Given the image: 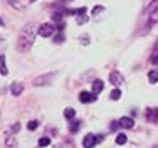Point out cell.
I'll return each mask as SVG.
<instances>
[{
    "mask_svg": "<svg viewBox=\"0 0 158 148\" xmlns=\"http://www.w3.org/2000/svg\"><path fill=\"white\" fill-rule=\"evenodd\" d=\"M39 34V25L31 22V24H25L24 27L20 29V34H19V39H17V51L19 52H27L29 49L32 47L34 40H35V36Z\"/></svg>",
    "mask_w": 158,
    "mask_h": 148,
    "instance_id": "obj_1",
    "label": "cell"
},
{
    "mask_svg": "<svg viewBox=\"0 0 158 148\" xmlns=\"http://www.w3.org/2000/svg\"><path fill=\"white\" fill-rule=\"evenodd\" d=\"M54 78H56V73H47V74H44V76L35 78L32 84L35 86V88H39V86H47V84H51V82H52V79H54Z\"/></svg>",
    "mask_w": 158,
    "mask_h": 148,
    "instance_id": "obj_2",
    "label": "cell"
},
{
    "mask_svg": "<svg viewBox=\"0 0 158 148\" xmlns=\"http://www.w3.org/2000/svg\"><path fill=\"white\" fill-rule=\"evenodd\" d=\"M101 140H103V135H93V133H89V135H86L84 138H82V146H84V148H93L96 143H99Z\"/></svg>",
    "mask_w": 158,
    "mask_h": 148,
    "instance_id": "obj_3",
    "label": "cell"
},
{
    "mask_svg": "<svg viewBox=\"0 0 158 148\" xmlns=\"http://www.w3.org/2000/svg\"><path fill=\"white\" fill-rule=\"evenodd\" d=\"M54 32H56V27H54V24H51V22H46V24L39 25V34L42 37H51Z\"/></svg>",
    "mask_w": 158,
    "mask_h": 148,
    "instance_id": "obj_4",
    "label": "cell"
},
{
    "mask_svg": "<svg viewBox=\"0 0 158 148\" xmlns=\"http://www.w3.org/2000/svg\"><path fill=\"white\" fill-rule=\"evenodd\" d=\"M123 81H125V78H123L121 73H118V71H113V73H110V82L113 86H121Z\"/></svg>",
    "mask_w": 158,
    "mask_h": 148,
    "instance_id": "obj_5",
    "label": "cell"
},
{
    "mask_svg": "<svg viewBox=\"0 0 158 148\" xmlns=\"http://www.w3.org/2000/svg\"><path fill=\"white\" fill-rule=\"evenodd\" d=\"M96 94L93 93H88V91H82L81 94H79V101L81 103H93V101H96Z\"/></svg>",
    "mask_w": 158,
    "mask_h": 148,
    "instance_id": "obj_6",
    "label": "cell"
},
{
    "mask_svg": "<svg viewBox=\"0 0 158 148\" xmlns=\"http://www.w3.org/2000/svg\"><path fill=\"white\" fill-rule=\"evenodd\" d=\"M146 120L150 123H158V108H148L146 109Z\"/></svg>",
    "mask_w": 158,
    "mask_h": 148,
    "instance_id": "obj_7",
    "label": "cell"
},
{
    "mask_svg": "<svg viewBox=\"0 0 158 148\" xmlns=\"http://www.w3.org/2000/svg\"><path fill=\"white\" fill-rule=\"evenodd\" d=\"M118 123H119V126H121V128H128V130L135 126V121H133V118H130V116H123Z\"/></svg>",
    "mask_w": 158,
    "mask_h": 148,
    "instance_id": "obj_8",
    "label": "cell"
},
{
    "mask_svg": "<svg viewBox=\"0 0 158 148\" xmlns=\"http://www.w3.org/2000/svg\"><path fill=\"white\" fill-rule=\"evenodd\" d=\"M22 91H24V84H22V82H14V84L10 86V93H12V96H20Z\"/></svg>",
    "mask_w": 158,
    "mask_h": 148,
    "instance_id": "obj_9",
    "label": "cell"
},
{
    "mask_svg": "<svg viewBox=\"0 0 158 148\" xmlns=\"http://www.w3.org/2000/svg\"><path fill=\"white\" fill-rule=\"evenodd\" d=\"M156 22H158V5H152V14H150L148 24L153 25V24H156Z\"/></svg>",
    "mask_w": 158,
    "mask_h": 148,
    "instance_id": "obj_10",
    "label": "cell"
},
{
    "mask_svg": "<svg viewBox=\"0 0 158 148\" xmlns=\"http://www.w3.org/2000/svg\"><path fill=\"white\" fill-rule=\"evenodd\" d=\"M103 88H104V84H103V81L101 79H96V81H93V94H99L101 91H103Z\"/></svg>",
    "mask_w": 158,
    "mask_h": 148,
    "instance_id": "obj_11",
    "label": "cell"
},
{
    "mask_svg": "<svg viewBox=\"0 0 158 148\" xmlns=\"http://www.w3.org/2000/svg\"><path fill=\"white\" fill-rule=\"evenodd\" d=\"M0 74L7 76L9 74V69H7V64H5V56L0 54Z\"/></svg>",
    "mask_w": 158,
    "mask_h": 148,
    "instance_id": "obj_12",
    "label": "cell"
},
{
    "mask_svg": "<svg viewBox=\"0 0 158 148\" xmlns=\"http://www.w3.org/2000/svg\"><path fill=\"white\" fill-rule=\"evenodd\" d=\"M148 81L153 82V84H155V82H158V69L150 71V73H148Z\"/></svg>",
    "mask_w": 158,
    "mask_h": 148,
    "instance_id": "obj_13",
    "label": "cell"
},
{
    "mask_svg": "<svg viewBox=\"0 0 158 148\" xmlns=\"http://www.w3.org/2000/svg\"><path fill=\"white\" fill-rule=\"evenodd\" d=\"M19 130H20V125H19V123H14L12 126H10L9 130H7V136H12L14 133H17Z\"/></svg>",
    "mask_w": 158,
    "mask_h": 148,
    "instance_id": "obj_14",
    "label": "cell"
},
{
    "mask_svg": "<svg viewBox=\"0 0 158 148\" xmlns=\"http://www.w3.org/2000/svg\"><path fill=\"white\" fill-rule=\"evenodd\" d=\"M79 126H81V121H71L69 131H71V133H76V131L79 130Z\"/></svg>",
    "mask_w": 158,
    "mask_h": 148,
    "instance_id": "obj_15",
    "label": "cell"
},
{
    "mask_svg": "<svg viewBox=\"0 0 158 148\" xmlns=\"http://www.w3.org/2000/svg\"><path fill=\"white\" fill-rule=\"evenodd\" d=\"M64 116H66L67 120H73L74 116H76V111H74L73 108H66L64 109Z\"/></svg>",
    "mask_w": 158,
    "mask_h": 148,
    "instance_id": "obj_16",
    "label": "cell"
},
{
    "mask_svg": "<svg viewBox=\"0 0 158 148\" xmlns=\"http://www.w3.org/2000/svg\"><path fill=\"white\" fill-rule=\"evenodd\" d=\"M110 98H111L113 101H118L119 98H121V91H119L118 88H116V89H113V91H111V94H110Z\"/></svg>",
    "mask_w": 158,
    "mask_h": 148,
    "instance_id": "obj_17",
    "label": "cell"
},
{
    "mask_svg": "<svg viewBox=\"0 0 158 148\" xmlns=\"http://www.w3.org/2000/svg\"><path fill=\"white\" fill-rule=\"evenodd\" d=\"M5 145H7V146H10V148H15V146H17V140L14 138V136H7Z\"/></svg>",
    "mask_w": 158,
    "mask_h": 148,
    "instance_id": "obj_18",
    "label": "cell"
},
{
    "mask_svg": "<svg viewBox=\"0 0 158 148\" xmlns=\"http://www.w3.org/2000/svg\"><path fill=\"white\" fill-rule=\"evenodd\" d=\"M128 142V138H126V135H123V133H119L118 136H116V143L118 145H125V143Z\"/></svg>",
    "mask_w": 158,
    "mask_h": 148,
    "instance_id": "obj_19",
    "label": "cell"
},
{
    "mask_svg": "<svg viewBox=\"0 0 158 148\" xmlns=\"http://www.w3.org/2000/svg\"><path fill=\"white\" fill-rule=\"evenodd\" d=\"M27 128H29V130H31V131L37 130V128H39V121H35V120L29 121V123H27Z\"/></svg>",
    "mask_w": 158,
    "mask_h": 148,
    "instance_id": "obj_20",
    "label": "cell"
},
{
    "mask_svg": "<svg viewBox=\"0 0 158 148\" xmlns=\"http://www.w3.org/2000/svg\"><path fill=\"white\" fill-rule=\"evenodd\" d=\"M49 143H51V140H49L47 136H44V138H40V140H39V146H47Z\"/></svg>",
    "mask_w": 158,
    "mask_h": 148,
    "instance_id": "obj_21",
    "label": "cell"
},
{
    "mask_svg": "<svg viewBox=\"0 0 158 148\" xmlns=\"http://www.w3.org/2000/svg\"><path fill=\"white\" fill-rule=\"evenodd\" d=\"M54 42H57V44H61V42H64V36H62V30H59V34H57V36H56Z\"/></svg>",
    "mask_w": 158,
    "mask_h": 148,
    "instance_id": "obj_22",
    "label": "cell"
},
{
    "mask_svg": "<svg viewBox=\"0 0 158 148\" xmlns=\"http://www.w3.org/2000/svg\"><path fill=\"white\" fill-rule=\"evenodd\" d=\"M88 22V17H86L84 14L82 15H77V24H86Z\"/></svg>",
    "mask_w": 158,
    "mask_h": 148,
    "instance_id": "obj_23",
    "label": "cell"
},
{
    "mask_svg": "<svg viewBox=\"0 0 158 148\" xmlns=\"http://www.w3.org/2000/svg\"><path fill=\"white\" fill-rule=\"evenodd\" d=\"M81 44H84V45H88V44H89V36H88V34L81 36Z\"/></svg>",
    "mask_w": 158,
    "mask_h": 148,
    "instance_id": "obj_24",
    "label": "cell"
},
{
    "mask_svg": "<svg viewBox=\"0 0 158 148\" xmlns=\"http://www.w3.org/2000/svg\"><path fill=\"white\" fill-rule=\"evenodd\" d=\"M118 126H119V123H118V121H113V123H111V126H110V130L114 131V130H118Z\"/></svg>",
    "mask_w": 158,
    "mask_h": 148,
    "instance_id": "obj_25",
    "label": "cell"
},
{
    "mask_svg": "<svg viewBox=\"0 0 158 148\" xmlns=\"http://www.w3.org/2000/svg\"><path fill=\"white\" fill-rule=\"evenodd\" d=\"M103 7H94V9H93V15H96V14H99V12H103Z\"/></svg>",
    "mask_w": 158,
    "mask_h": 148,
    "instance_id": "obj_26",
    "label": "cell"
},
{
    "mask_svg": "<svg viewBox=\"0 0 158 148\" xmlns=\"http://www.w3.org/2000/svg\"><path fill=\"white\" fill-rule=\"evenodd\" d=\"M66 2H73V0H57L56 3H57V5H64Z\"/></svg>",
    "mask_w": 158,
    "mask_h": 148,
    "instance_id": "obj_27",
    "label": "cell"
},
{
    "mask_svg": "<svg viewBox=\"0 0 158 148\" xmlns=\"http://www.w3.org/2000/svg\"><path fill=\"white\" fill-rule=\"evenodd\" d=\"M152 62H153V64H158V54H155V56L152 57Z\"/></svg>",
    "mask_w": 158,
    "mask_h": 148,
    "instance_id": "obj_28",
    "label": "cell"
},
{
    "mask_svg": "<svg viewBox=\"0 0 158 148\" xmlns=\"http://www.w3.org/2000/svg\"><path fill=\"white\" fill-rule=\"evenodd\" d=\"M31 2H35V0H31Z\"/></svg>",
    "mask_w": 158,
    "mask_h": 148,
    "instance_id": "obj_29",
    "label": "cell"
},
{
    "mask_svg": "<svg viewBox=\"0 0 158 148\" xmlns=\"http://www.w3.org/2000/svg\"><path fill=\"white\" fill-rule=\"evenodd\" d=\"M0 40H2V37H0Z\"/></svg>",
    "mask_w": 158,
    "mask_h": 148,
    "instance_id": "obj_30",
    "label": "cell"
}]
</instances>
